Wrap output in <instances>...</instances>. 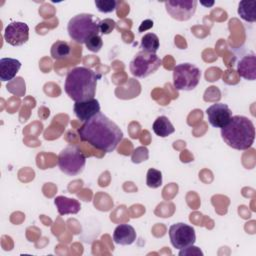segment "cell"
Masks as SVG:
<instances>
[{"mask_svg":"<svg viewBox=\"0 0 256 256\" xmlns=\"http://www.w3.org/2000/svg\"><path fill=\"white\" fill-rule=\"evenodd\" d=\"M70 52H71L70 45L66 41H61V40L54 42L50 50L51 57L55 60H63L67 58L70 55Z\"/></svg>","mask_w":256,"mask_h":256,"instance_id":"19","label":"cell"},{"mask_svg":"<svg viewBox=\"0 0 256 256\" xmlns=\"http://www.w3.org/2000/svg\"><path fill=\"white\" fill-rule=\"evenodd\" d=\"M54 204L60 215L77 214L81 209V204L78 200L65 196H57L54 199Z\"/></svg>","mask_w":256,"mask_h":256,"instance_id":"16","label":"cell"},{"mask_svg":"<svg viewBox=\"0 0 256 256\" xmlns=\"http://www.w3.org/2000/svg\"><path fill=\"white\" fill-rule=\"evenodd\" d=\"M237 72L246 80L256 79V57L254 54L246 55L237 64Z\"/></svg>","mask_w":256,"mask_h":256,"instance_id":"13","label":"cell"},{"mask_svg":"<svg viewBox=\"0 0 256 256\" xmlns=\"http://www.w3.org/2000/svg\"><path fill=\"white\" fill-rule=\"evenodd\" d=\"M206 114L211 126L223 128L232 118V111L227 104L215 103L207 108Z\"/></svg>","mask_w":256,"mask_h":256,"instance_id":"11","label":"cell"},{"mask_svg":"<svg viewBox=\"0 0 256 256\" xmlns=\"http://www.w3.org/2000/svg\"><path fill=\"white\" fill-rule=\"evenodd\" d=\"M159 46H160L159 38L154 33H147L141 38L140 48L144 52L155 54L159 49Z\"/></svg>","mask_w":256,"mask_h":256,"instance_id":"20","label":"cell"},{"mask_svg":"<svg viewBox=\"0 0 256 256\" xmlns=\"http://www.w3.org/2000/svg\"><path fill=\"white\" fill-rule=\"evenodd\" d=\"M152 129H153L154 133L161 138L168 137L169 135H171L172 133L175 132V128H174L173 124L166 116L157 117L153 123Z\"/></svg>","mask_w":256,"mask_h":256,"instance_id":"17","label":"cell"},{"mask_svg":"<svg viewBox=\"0 0 256 256\" xmlns=\"http://www.w3.org/2000/svg\"><path fill=\"white\" fill-rule=\"evenodd\" d=\"M98 77L87 67H75L66 76L64 90L74 102H83L93 99L96 92Z\"/></svg>","mask_w":256,"mask_h":256,"instance_id":"2","label":"cell"},{"mask_svg":"<svg viewBox=\"0 0 256 256\" xmlns=\"http://www.w3.org/2000/svg\"><path fill=\"white\" fill-rule=\"evenodd\" d=\"M86 157L77 146H67L58 155L60 170L69 176H76L85 168Z\"/></svg>","mask_w":256,"mask_h":256,"instance_id":"5","label":"cell"},{"mask_svg":"<svg viewBox=\"0 0 256 256\" xmlns=\"http://www.w3.org/2000/svg\"><path fill=\"white\" fill-rule=\"evenodd\" d=\"M3 36L8 44L12 46H21L29 39V27L24 22H11L6 26Z\"/></svg>","mask_w":256,"mask_h":256,"instance_id":"10","label":"cell"},{"mask_svg":"<svg viewBox=\"0 0 256 256\" xmlns=\"http://www.w3.org/2000/svg\"><path fill=\"white\" fill-rule=\"evenodd\" d=\"M200 3H201L203 6H206V7H211L212 5H214V1H211V2H209V3L204 2V1H201Z\"/></svg>","mask_w":256,"mask_h":256,"instance_id":"27","label":"cell"},{"mask_svg":"<svg viewBox=\"0 0 256 256\" xmlns=\"http://www.w3.org/2000/svg\"><path fill=\"white\" fill-rule=\"evenodd\" d=\"M117 1L115 0H95V6L102 13H111L116 9Z\"/></svg>","mask_w":256,"mask_h":256,"instance_id":"22","label":"cell"},{"mask_svg":"<svg viewBox=\"0 0 256 256\" xmlns=\"http://www.w3.org/2000/svg\"><path fill=\"white\" fill-rule=\"evenodd\" d=\"M100 21L101 20L93 14H77L68 22V34L73 41L79 44H85L91 37L99 35Z\"/></svg>","mask_w":256,"mask_h":256,"instance_id":"4","label":"cell"},{"mask_svg":"<svg viewBox=\"0 0 256 256\" xmlns=\"http://www.w3.org/2000/svg\"><path fill=\"white\" fill-rule=\"evenodd\" d=\"M256 1H247L243 0L239 2L238 5V14L240 17L247 22L256 21Z\"/></svg>","mask_w":256,"mask_h":256,"instance_id":"18","label":"cell"},{"mask_svg":"<svg viewBox=\"0 0 256 256\" xmlns=\"http://www.w3.org/2000/svg\"><path fill=\"white\" fill-rule=\"evenodd\" d=\"M146 184L149 188H159L162 185V173L161 171L150 168L146 175Z\"/></svg>","mask_w":256,"mask_h":256,"instance_id":"21","label":"cell"},{"mask_svg":"<svg viewBox=\"0 0 256 256\" xmlns=\"http://www.w3.org/2000/svg\"><path fill=\"white\" fill-rule=\"evenodd\" d=\"M169 238L172 246L181 250L195 243L196 234L192 226L183 222H179L172 224L169 227Z\"/></svg>","mask_w":256,"mask_h":256,"instance_id":"8","label":"cell"},{"mask_svg":"<svg viewBox=\"0 0 256 256\" xmlns=\"http://www.w3.org/2000/svg\"><path fill=\"white\" fill-rule=\"evenodd\" d=\"M113 240L119 245H130L136 240L135 229L129 224H120L113 232Z\"/></svg>","mask_w":256,"mask_h":256,"instance_id":"14","label":"cell"},{"mask_svg":"<svg viewBox=\"0 0 256 256\" xmlns=\"http://www.w3.org/2000/svg\"><path fill=\"white\" fill-rule=\"evenodd\" d=\"M223 141L236 150H247L255 139V127L253 122L246 116H232L226 126L221 128Z\"/></svg>","mask_w":256,"mask_h":256,"instance_id":"3","label":"cell"},{"mask_svg":"<svg viewBox=\"0 0 256 256\" xmlns=\"http://www.w3.org/2000/svg\"><path fill=\"white\" fill-rule=\"evenodd\" d=\"M201 77L200 70L191 63H181L173 69V85L176 90L190 91L196 88Z\"/></svg>","mask_w":256,"mask_h":256,"instance_id":"6","label":"cell"},{"mask_svg":"<svg viewBox=\"0 0 256 256\" xmlns=\"http://www.w3.org/2000/svg\"><path fill=\"white\" fill-rule=\"evenodd\" d=\"M73 110L80 121L86 122L100 112V104L97 99L93 98L83 102H75Z\"/></svg>","mask_w":256,"mask_h":256,"instance_id":"12","label":"cell"},{"mask_svg":"<svg viewBox=\"0 0 256 256\" xmlns=\"http://www.w3.org/2000/svg\"><path fill=\"white\" fill-rule=\"evenodd\" d=\"M196 0H168L164 2L167 13L175 20L187 21L195 13Z\"/></svg>","mask_w":256,"mask_h":256,"instance_id":"9","label":"cell"},{"mask_svg":"<svg viewBox=\"0 0 256 256\" xmlns=\"http://www.w3.org/2000/svg\"><path fill=\"white\" fill-rule=\"evenodd\" d=\"M148 158V150L145 147H138L134 150L132 155V161L134 163H140Z\"/></svg>","mask_w":256,"mask_h":256,"instance_id":"25","label":"cell"},{"mask_svg":"<svg viewBox=\"0 0 256 256\" xmlns=\"http://www.w3.org/2000/svg\"><path fill=\"white\" fill-rule=\"evenodd\" d=\"M86 48L91 52H99L103 46V41L100 35H96L91 37L86 43Z\"/></svg>","mask_w":256,"mask_h":256,"instance_id":"23","label":"cell"},{"mask_svg":"<svg viewBox=\"0 0 256 256\" xmlns=\"http://www.w3.org/2000/svg\"><path fill=\"white\" fill-rule=\"evenodd\" d=\"M82 141L104 152H112L123 139L119 126L106 115L99 112L78 129Z\"/></svg>","mask_w":256,"mask_h":256,"instance_id":"1","label":"cell"},{"mask_svg":"<svg viewBox=\"0 0 256 256\" xmlns=\"http://www.w3.org/2000/svg\"><path fill=\"white\" fill-rule=\"evenodd\" d=\"M162 64L161 59L152 53L141 51L136 54L129 64L130 72L138 78H145L156 72Z\"/></svg>","mask_w":256,"mask_h":256,"instance_id":"7","label":"cell"},{"mask_svg":"<svg viewBox=\"0 0 256 256\" xmlns=\"http://www.w3.org/2000/svg\"><path fill=\"white\" fill-rule=\"evenodd\" d=\"M21 68V62L14 58L0 59V79L1 81L12 80Z\"/></svg>","mask_w":256,"mask_h":256,"instance_id":"15","label":"cell"},{"mask_svg":"<svg viewBox=\"0 0 256 256\" xmlns=\"http://www.w3.org/2000/svg\"><path fill=\"white\" fill-rule=\"evenodd\" d=\"M153 27V21L147 19V20H144L141 24H140V27H139V32H143L149 28Z\"/></svg>","mask_w":256,"mask_h":256,"instance_id":"26","label":"cell"},{"mask_svg":"<svg viewBox=\"0 0 256 256\" xmlns=\"http://www.w3.org/2000/svg\"><path fill=\"white\" fill-rule=\"evenodd\" d=\"M101 34H110L116 27V22L112 19H104L99 24Z\"/></svg>","mask_w":256,"mask_h":256,"instance_id":"24","label":"cell"}]
</instances>
